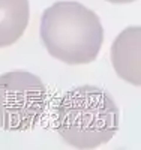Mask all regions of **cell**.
I'll return each instance as SVG.
<instances>
[{
	"instance_id": "cell-6",
	"label": "cell",
	"mask_w": 141,
	"mask_h": 150,
	"mask_svg": "<svg viewBox=\"0 0 141 150\" xmlns=\"http://www.w3.org/2000/svg\"><path fill=\"white\" fill-rule=\"evenodd\" d=\"M107 2H110V3H131L134 0H107Z\"/></svg>"
},
{
	"instance_id": "cell-2",
	"label": "cell",
	"mask_w": 141,
	"mask_h": 150,
	"mask_svg": "<svg viewBox=\"0 0 141 150\" xmlns=\"http://www.w3.org/2000/svg\"><path fill=\"white\" fill-rule=\"evenodd\" d=\"M39 35L47 51L68 65L95 62L104 42L99 17L78 2H56L47 8Z\"/></svg>"
},
{
	"instance_id": "cell-4",
	"label": "cell",
	"mask_w": 141,
	"mask_h": 150,
	"mask_svg": "<svg viewBox=\"0 0 141 150\" xmlns=\"http://www.w3.org/2000/svg\"><path fill=\"white\" fill-rule=\"evenodd\" d=\"M111 63L119 77L134 86L141 84V27H126L111 45Z\"/></svg>"
},
{
	"instance_id": "cell-5",
	"label": "cell",
	"mask_w": 141,
	"mask_h": 150,
	"mask_svg": "<svg viewBox=\"0 0 141 150\" xmlns=\"http://www.w3.org/2000/svg\"><path fill=\"white\" fill-rule=\"evenodd\" d=\"M29 0H0V48L15 44L29 24Z\"/></svg>"
},
{
	"instance_id": "cell-3",
	"label": "cell",
	"mask_w": 141,
	"mask_h": 150,
	"mask_svg": "<svg viewBox=\"0 0 141 150\" xmlns=\"http://www.w3.org/2000/svg\"><path fill=\"white\" fill-rule=\"evenodd\" d=\"M47 89L39 77L27 71L0 75V129L27 131L44 116Z\"/></svg>"
},
{
	"instance_id": "cell-1",
	"label": "cell",
	"mask_w": 141,
	"mask_h": 150,
	"mask_svg": "<svg viewBox=\"0 0 141 150\" xmlns=\"http://www.w3.org/2000/svg\"><path fill=\"white\" fill-rule=\"evenodd\" d=\"M119 107L110 93L96 86L74 87L60 98L56 129L75 149H96L119 131Z\"/></svg>"
}]
</instances>
